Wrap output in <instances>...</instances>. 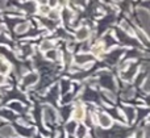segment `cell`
<instances>
[{
  "mask_svg": "<svg viewBox=\"0 0 150 138\" xmlns=\"http://www.w3.org/2000/svg\"><path fill=\"white\" fill-rule=\"evenodd\" d=\"M148 133H149V137H150V128H149V130H148Z\"/></svg>",
  "mask_w": 150,
  "mask_h": 138,
  "instance_id": "f546056e",
  "label": "cell"
},
{
  "mask_svg": "<svg viewBox=\"0 0 150 138\" xmlns=\"http://www.w3.org/2000/svg\"><path fill=\"white\" fill-rule=\"evenodd\" d=\"M9 108H13L15 111H17V112H21L23 111V107H21V104H18L17 101H13L9 104Z\"/></svg>",
  "mask_w": 150,
  "mask_h": 138,
  "instance_id": "d6986e66",
  "label": "cell"
},
{
  "mask_svg": "<svg viewBox=\"0 0 150 138\" xmlns=\"http://www.w3.org/2000/svg\"><path fill=\"white\" fill-rule=\"evenodd\" d=\"M41 50L44 51H49V50H53V44L50 41H44L41 44Z\"/></svg>",
  "mask_w": 150,
  "mask_h": 138,
  "instance_id": "9a60e30c",
  "label": "cell"
},
{
  "mask_svg": "<svg viewBox=\"0 0 150 138\" xmlns=\"http://www.w3.org/2000/svg\"><path fill=\"white\" fill-rule=\"evenodd\" d=\"M90 36V30H88L86 26H83V28H80V29H78V32H76V38L78 39H86L87 37Z\"/></svg>",
  "mask_w": 150,
  "mask_h": 138,
  "instance_id": "8992f818",
  "label": "cell"
},
{
  "mask_svg": "<svg viewBox=\"0 0 150 138\" xmlns=\"http://www.w3.org/2000/svg\"><path fill=\"white\" fill-rule=\"evenodd\" d=\"M34 138H42L41 136H36V137H34Z\"/></svg>",
  "mask_w": 150,
  "mask_h": 138,
  "instance_id": "f1b7e54d",
  "label": "cell"
},
{
  "mask_svg": "<svg viewBox=\"0 0 150 138\" xmlns=\"http://www.w3.org/2000/svg\"><path fill=\"white\" fill-rule=\"evenodd\" d=\"M29 29V24L28 23H23V24H20V25L16 28V32L17 33H24V32H26Z\"/></svg>",
  "mask_w": 150,
  "mask_h": 138,
  "instance_id": "2e32d148",
  "label": "cell"
},
{
  "mask_svg": "<svg viewBox=\"0 0 150 138\" xmlns=\"http://www.w3.org/2000/svg\"><path fill=\"white\" fill-rule=\"evenodd\" d=\"M99 124H100V126L104 128V129L111 128L112 126V118L109 117L108 115H105V113H100V115H99Z\"/></svg>",
  "mask_w": 150,
  "mask_h": 138,
  "instance_id": "7a4b0ae2",
  "label": "cell"
},
{
  "mask_svg": "<svg viewBox=\"0 0 150 138\" xmlns=\"http://www.w3.org/2000/svg\"><path fill=\"white\" fill-rule=\"evenodd\" d=\"M67 138H74V137H71V136H70V137H67Z\"/></svg>",
  "mask_w": 150,
  "mask_h": 138,
  "instance_id": "4dcf8cb0",
  "label": "cell"
},
{
  "mask_svg": "<svg viewBox=\"0 0 150 138\" xmlns=\"http://www.w3.org/2000/svg\"><path fill=\"white\" fill-rule=\"evenodd\" d=\"M15 136V130H13L11 126H3L0 129V137H12Z\"/></svg>",
  "mask_w": 150,
  "mask_h": 138,
  "instance_id": "52a82bcc",
  "label": "cell"
},
{
  "mask_svg": "<svg viewBox=\"0 0 150 138\" xmlns=\"http://www.w3.org/2000/svg\"><path fill=\"white\" fill-rule=\"evenodd\" d=\"M104 51V45L103 44H96L95 46L92 47V54L96 55V57H99V55H101Z\"/></svg>",
  "mask_w": 150,
  "mask_h": 138,
  "instance_id": "30bf717a",
  "label": "cell"
},
{
  "mask_svg": "<svg viewBox=\"0 0 150 138\" xmlns=\"http://www.w3.org/2000/svg\"><path fill=\"white\" fill-rule=\"evenodd\" d=\"M4 83H5V78L3 76V74H0V86H1V84H4Z\"/></svg>",
  "mask_w": 150,
  "mask_h": 138,
  "instance_id": "484cf974",
  "label": "cell"
},
{
  "mask_svg": "<svg viewBox=\"0 0 150 138\" xmlns=\"http://www.w3.org/2000/svg\"><path fill=\"white\" fill-rule=\"evenodd\" d=\"M93 59L92 55L90 54H79L78 57H75V61H76L78 65H84V63H88Z\"/></svg>",
  "mask_w": 150,
  "mask_h": 138,
  "instance_id": "277c9868",
  "label": "cell"
},
{
  "mask_svg": "<svg viewBox=\"0 0 150 138\" xmlns=\"http://www.w3.org/2000/svg\"><path fill=\"white\" fill-rule=\"evenodd\" d=\"M76 129H78V125L75 121H70V123L66 124V130L69 133H74V132H76Z\"/></svg>",
  "mask_w": 150,
  "mask_h": 138,
  "instance_id": "5bb4252c",
  "label": "cell"
},
{
  "mask_svg": "<svg viewBox=\"0 0 150 138\" xmlns=\"http://www.w3.org/2000/svg\"><path fill=\"white\" fill-rule=\"evenodd\" d=\"M57 4H58V0H49V5L52 8H54Z\"/></svg>",
  "mask_w": 150,
  "mask_h": 138,
  "instance_id": "603a6c76",
  "label": "cell"
},
{
  "mask_svg": "<svg viewBox=\"0 0 150 138\" xmlns=\"http://www.w3.org/2000/svg\"><path fill=\"white\" fill-rule=\"evenodd\" d=\"M38 3L42 5H46V3H49V0H38Z\"/></svg>",
  "mask_w": 150,
  "mask_h": 138,
  "instance_id": "4316f807",
  "label": "cell"
},
{
  "mask_svg": "<svg viewBox=\"0 0 150 138\" xmlns=\"http://www.w3.org/2000/svg\"><path fill=\"white\" fill-rule=\"evenodd\" d=\"M46 58L47 59L55 61L58 58V53L55 51V50H49V51H46Z\"/></svg>",
  "mask_w": 150,
  "mask_h": 138,
  "instance_id": "e0dca14e",
  "label": "cell"
},
{
  "mask_svg": "<svg viewBox=\"0 0 150 138\" xmlns=\"http://www.w3.org/2000/svg\"><path fill=\"white\" fill-rule=\"evenodd\" d=\"M37 80H38V75H37L36 73H30V74H28V75H25L23 83H24V86H32V84H34Z\"/></svg>",
  "mask_w": 150,
  "mask_h": 138,
  "instance_id": "3957f363",
  "label": "cell"
},
{
  "mask_svg": "<svg viewBox=\"0 0 150 138\" xmlns=\"http://www.w3.org/2000/svg\"><path fill=\"white\" fill-rule=\"evenodd\" d=\"M144 89H145V91H148V92H150V78L146 79V82L144 83Z\"/></svg>",
  "mask_w": 150,
  "mask_h": 138,
  "instance_id": "7402d4cb",
  "label": "cell"
},
{
  "mask_svg": "<svg viewBox=\"0 0 150 138\" xmlns=\"http://www.w3.org/2000/svg\"><path fill=\"white\" fill-rule=\"evenodd\" d=\"M49 17L53 18V20H58V18H59V13L55 12V11H52V12L49 13Z\"/></svg>",
  "mask_w": 150,
  "mask_h": 138,
  "instance_id": "44dd1931",
  "label": "cell"
},
{
  "mask_svg": "<svg viewBox=\"0 0 150 138\" xmlns=\"http://www.w3.org/2000/svg\"><path fill=\"white\" fill-rule=\"evenodd\" d=\"M9 70H11L9 63L0 57V74H8L9 73Z\"/></svg>",
  "mask_w": 150,
  "mask_h": 138,
  "instance_id": "ba28073f",
  "label": "cell"
},
{
  "mask_svg": "<svg viewBox=\"0 0 150 138\" xmlns=\"http://www.w3.org/2000/svg\"><path fill=\"white\" fill-rule=\"evenodd\" d=\"M58 138H65V134H63V133H59V134H58Z\"/></svg>",
  "mask_w": 150,
  "mask_h": 138,
  "instance_id": "83f0119b",
  "label": "cell"
},
{
  "mask_svg": "<svg viewBox=\"0 0 150 138\" xmlns=\"http://www.w3.org/2000/svg\"><path fill=\"white\" fill-rule=\"evenodd\" d=\"M73 117L75 121L83 120V117H84V109H83L82 105H76V108H75L73 112Z\"/></svg>",
  "mask_w": 150,
  "mask_h": 138,
  "instance_id": "5b68a950",
  "label": "cell"
},
{
  "mask_svg": "<svg viewBox=\"0 0 150 138\" xmlns=\"http://www.w3.org/2000/svg\"><path fill=\"white\" fill-rule=\"evenodd\" d=\"M40 11H41V13H44V15H49L52 11H50V7H47V5H42L41 8H40Z\"/></svg>",
  "mask_w": 150,
  "mask_h": 138,
  "instance_id": "ffe728a7",
  "label": "cell"
},
{
  "mask_svg": "<svg viewBox=\"0 0 150 138\" xmlns=\"http://www.w3.org/2000/svg\"><path fill=\"white\" fill-rule=\"evenodd\" d=\"M124 112L127 113L128 118H129L130 121L134 118V109H132V108H124Z\"/></svg>",
  "mask_w": 150,
  "mask_h": 138,
  "instance_id": "ac0fdd59",
  "label": "cell"
},
{
  "mask_svg": "<svg viewBox=\"0 0 150 138\" xmlns=\"http://www.w3.org/2000/svg\"><path fill=\"white\" fill-rule=\"evenodd\" d=\"M122 28H124L125 30L128 32V33H133V32H132V29H130L129 26H128V25H127V24H125V23H122Z\"/></svg>",
  "mask_w": 150,
  "mask_h": 138,
  "instance_id": "cb8c5ba5",
  "label": "cell"
},
{
  "mask_svg": "<svg viewBox=\"0 0 150 138\" xmlns=\"http://www.w3.org/2000/svg\"><path fill=\"white\" fill-rule=\"evenodd\" d=\"M17 132L25 137H30L33 134V129H28V128H24V126H17Z\"/></svg>",
  "mask_w": 150,
  "mask_h": 138,
  "instance_id": "8fae6325",
  "label": "cell"
},
{
  "mask_svg": "<svg viewBox=\"0 0 150 138\" xmlns=\"http://www.w3.org/2000/svg\"><path fill=\"white\" fill-rule=\"evenodd\" d=\"M138 16H140L141 21H142L144 24H148L149 21H150V15H149L148 11H145V9H138Z\"/></svg>",
  "mask_w": 150,
  "mask_h": 138,
  "instance_id": "9c48e42d",
  "label": "cell"
},
{
  "mask_svg": "<svg viewBox=\"0 0 150 138\" xmlns=\"http://www.w3.org/2000/svg\"><path fill=\"white\" fill-rule=\"evenodd\" d=\"M87 136V128L84 125H79L76 129V137L78 138H84Z\"/></svg>",
  "mask_w": 150,
  "mask_h": 138,
  "instance_id": "7c38bea8",
  "label": "cell"
},
{
  "mask_svg": "<svg viewBox=\"0 0 150 138\" xmlns=\"http://www.w3.org/2000/svg\"><path fill=\"white\" fill-rule=\"evenodd\" d=\"M136 71H137V68L136 67H132L128 73H124L122 74V79H125V80H130V79L133 78V75L136 74Z\"/></svg>",
  "mask_w": 150,
  "mask_h": 138,
  "instance_id": "4fadbf2b",
  "label": "cell"
},
{
  "mask_svg": "<svg viewBox=\"0 0 150 138\" xmlns=\"http://www.w3.org/2000/svg\"><path fill=\"white\" fill-rule=\"evenodd\" d=\"M5 8V0H0V9H4Z\"/></svg>",
  "mask_w": 150,
  "mask_h": 138,
  "instance_id": "d4e9b609",
  "label": "cell"
},
{
  "mask_svg": "<svg viewBox=\"0 0 150 138\" xmlns=\"http://www.w3.org/2000/svg\"><path fill=\"white\" fill-rule=\"evenodd\" d=\"M44 120L46 123H54L57 120V113H55V111L53 108L46 107L44 109Z\"/></svg>",
  "mask_w": 150,
  "mask_h": 138,
  "instance_id": "6da1fadb",
  "label": "cell"
}]
</instances>
